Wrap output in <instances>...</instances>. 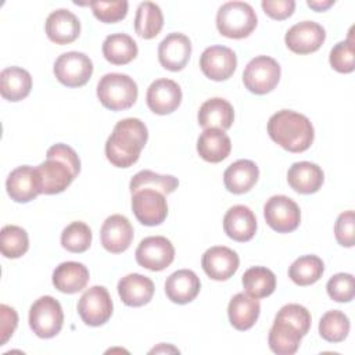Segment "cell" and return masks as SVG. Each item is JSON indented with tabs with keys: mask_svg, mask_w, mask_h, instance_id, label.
Returning <instances> with one entry per match:
<instances>
[{
	"mask_svg": "<svg viewBox=\"0 0 355 355\" xmlns=\"http://www.w3.org/2000/svg\"><path fill=\"white\" fill-rule=\"evenodd\" d=\"M326 39V31L313 21H302L293 25L286 36V46L295 54H309L320 49Z\"/></svg>",
	"mask_w": 355,
	"mask_h": 355,
	"instance_id": "cell-14",
	"label": "cell"
},
{
	"mask_svg": "<svg viewBox=\"0 0 355 355\" xmlns=\"http://www.w3.org/2000/svg\"><path fill=\"white\" fill-rule=\"evenodd\" d=\"M200 68L211 80H226L237 68L236 53L226 46L207 47L200 57Z\"/></svg>",
	"mask_w": 355,
	"mask_h": 355,
	"instance_id": "cell-13",
	"label": "cell"
},
{
	"mask_svg": "<svg viewBox=\"0 0 355 355\" xmlns=\"http://www.w3.org/2000/svg\"><path fill=\"white\" fill-rule=\"evenodd\" d=\"M139 89L136 82L125 73H105L97 83V97L100 103L111 111L130 108L137 100Z\"/></svg>",
	"mask_w": 355,
	"mask_h": 355,
	"instance_id": "cell-5",
	"label": "cell"
},
{
	"mask_svg": "<svg viewBox=\"0 0 355 355\" xmlns=\"http://www.w3.org/2000/svg\"><path fill=\"white\" fill-rule=\"evenodd\" d=\"M258 24L254 8L244 1H227L216 12V28L229 39H244L252 33Z\"/></svg>",
	"mask_w": 355,
	"mask_h": 355,
	"instance_id": "cell-4",
	"label": "cell"
},
{
	"mask_svg": "<svg viewBox=\"0 0 355 355\" xmlns=\"http://www.w3.org/2000/svg\"><path fill=\"white\" fill-rule=\"evenodd\" d=\"M148 139V130L139 118L116 122L105 141V157L116 168H129L137 162Z\"/></svg>",
	"mask_w": 355,
	"mask_h": 355,
	"instance_id": "cell-1",
	"label": "cell"
},
{
	"mask_svg": "<svg viewBox=\"0 0 355 355\" xmlns=\"http://www.w3.org/2000/svg\"><path fill=\"white\" fill-rule=\"evenodd\" d=\"M6 189L15 202H29L42 194L40 176L36 168L22 165L11 171L6 180Z\"/></svg>",
	"mask_w": 355,
	"mask_h": 355,
	"instance_id": "cell-15",
	"label": "cell"
},
{
	"mask_svg": "<svg viewBox=\"0 0 355 355\" xmlns=\"http://www.w3.org/2000/svg\"><path fill=\"white\" fill-rule=\"evenodd\" d=\"M245 293L254 298L269 297L276 288L275 273L265 266H252L241 277Z\"/></svg>",
	"mask_w": 355,
	"mask_h": 355,
	"instance_id": "cell-33",
	"label": "cell"
},
{
	"mask_svg": "<svg viewBox=\"0 0 355 355\" xmlns=\"http://www.w3.org/2000/svg\"><path fill=\"white\" fill-rule=\"evenodd\" d=\"M164 26V15L153 1H143L139 4L135 17V31L143 39L155 37Z\"/></svg>",
	"mask_w": 355,
	"mask_h": 355,
	"instance_id": "cell-34",
	"label": "cell"
},
{
	"mask_svg": "<svg viewBox=\"0 0 355 355\" xmlns=\"http://www.w3.org/2000/svg\"><path fill=\"white\" fill-rule=\"evenodd\" d=\"M118 294L128 306H143L154 295V283L150 277L140 273H129L118 282Z\"/></svg>",
	"mask_w": 355,
	"mask_h": 355,
	"instance_id": "cell-23",
	"label": "cell"
},
{
	"mask_svg": "<svg viewBox=\"0 0 355 355\" xmlns=\"http://www.w3.org/2000/svg\"><path fill=\"white\" fill-rule=\"evenodd\" d=\"M327 294L336 302H349L355 295V280L351 273H337L326 284Z\"/></svg>",
	"mask_w": 355,
	"mask_h": 355,
	"instance_id": "cell-42",
	"label": "cell"
},
{
	"mask_svg": "<svg viewBox=\"0 0 355 355\" xmlns=\"http://www.w3.org/2000/svg\"><path fill=\"white\" fill-rule=\"evenodd\" d=\"M43 194L62 193L79 175L80 159L76 151L62 143L51 146L46 153V161L36 166Z\"/></svg>",
	"mask_w": 355,
	"mask_h": 355,
	"instance_id": "cell-2",
	"label": "cell"
},
{
	"mask_svg": "<svg viewBox=\"0 0 355 355\" xmlns=\"http://www.w3.org/2000/svg\"><path fill=\"white\" fill-rule=\"evenodd\" d=\"M324 272V263L318 255H302L288 268V277L297 286H311L316 283Z\"/></svg>",
	"mask_w": 355,
	"mask_h": 355,
	"instance_id": "cell-35",
	"label": "cell"
},
{
	"mask_svg": "<svg viewBox=\"0 0 355 355\" xmlns=\"http://www.w3.org/2000/svg\"><path fill=\"white\" fill-rule=\"evenodd\" d=\"M100 240L103 247L112 254L126 251L133 240V226L123 215L115 214L108 216L100 230Z\"/></svg>",
	"mask_w": 355,
	"mask_h": 355,
	"instance_id": "cell-19",
	"label": "cell"
},
{
	"mask_svg": "<svg viewBox=\"0 0 355 355\" xmlns=\"http://www.w3.org/2000/svg\"><path fill=\"white\" fill-rule=\"evenodd\" d=\"M201 282L190 269H180L169 275L165 280V294L175 304H189L200 293Z\"/></svg>",
	"mask_w": 355,
	"mask_h": 355,
	"instance_id": "cell-22",
	"label": "cell"
},
{
	"mask_svg": "<svg viewBox=\"0 0 355 355\" xmlns=\"http://www.w3.org/2000/svg\"><path fill=\"white\" fill-rule=\"evenodd\" d=\"M139 53L136 42L126 33L108 35L103 42V55L114 65H125Z\"/></svg>",
	"mask_w": 355,
	"mask_h": 355,
	"instance_id": "cell-32",
	"label": "cell"
},
{
	"mask_svg": "<svg viewBox=\"0 0 355 355\" xmlns=\"http://www.w3.org/2000/svg\"><path fill=\"white\" fill-rule=\"evenodd\" d=\"M324 180L322 168L309 161L294 162L287 172V182L290 187L300 194L316 193Z\"/></svg>",
	"mask_w": 355,
	"mask_h": 355,
	"instance_id": "cell-24",
	"label": "cell"
},
{
	"mask_svg": "<svg viewBox=\"0 0 355 355\" xmlns=\"http://www.w3.org/2000/svg\"><path fill=\"white\" fill-rule=\"evenodd\" d=\"M148 108L157 115H166L178 110L182 103V89L172 79L154 80L146 94Z\"/></svg>",
	"mask_w": 355,
	"mask_h": 355,
	"instance_id": "cell-16",
	"label": "cell"
},
{
	"mask_svg": "<svg viewBox=\"0 0 355 355\" xmlns=\"http://www.w3.org/2000/svg\"><path fill=\"white\" fill-rule=\"evenodd\" d=\"M191 55L190 39L179 32L169 33L158 46L159 64L172 72L182 71Z\"/></svg>",
	"mask_w": 355,
	"mask_h": 355,
	"instance_id": "cell-18",
	"label": "cell"
},
{
	"mask_svg": "<svg viewBox=\"0 0 355 355\" xmlns=\"http://www.w3.org/2000/svg\"><path fill=\"white\" fill-rule=\"evenodd\" d=\"M0 318H1V344L0 345H4L17 329L18 315L14 308H11L6 304H1L0 305Z\"/></svg>",
	"mask_w": 355,
	"mask_h": 355,
	"instance_id": "cell-46",
	"label": "cell"
},
{
	"mask_svg": "<svg viewBox=\"0 0 355 355\" xmlns=\"http://www.w3.org/2000/svg\"><path fill=\"white\" fill-rule=\"evenodd\" d=\"M223 230L234 241H250L257 232V218L245 205H233L223 216Z\"/></svg>",
	"mask_w": 355,
	"mask_h": 355,
	"instance_id": "cell-21",
	"label": "cell"
},
{
	"mask_svg": "<svg viewBox=\"0 0 355 355\" xmlns=\"http://www.w3.org/2000/svg\"><path fill=\"white\" fill-rule=\"evenodd\" d=\"M280 73V65L275 58L258 55L247 64L243 72V82L251 93L266 94L277 86Z\"/></svg>",
	"mask_w": 355,
	"mask_h": 355,
	"instance_id": "cell-7",
	"label": "cell"
},
{
	"mask_svg": "<svg viewBox=\"0 0 355 355\" xmlns=\"http://www.w3.org/2000/svg\"><path fill=\"white\" fill-rule=\"evenodd\" d=\"M32 76L21 67H8L0 73V93L8 101H21L31 93Z\"/></svg>",
	"mask_w": 355,
	"mask_h": 355,
	"instance_id": "cell-30",
	"label": "cell"
},
{
	"mask_svg": "<svg viewBox=\"0 0 355 355\" xmlns=\"http://www.w3.org/2000/svg\"><path fill=\"white\" fill-rule=\"evenodd\" d=\"M47 37L55 44H69L75 42L80 33V22L78 17L65 8H58L49 14L44 24Z\"/></svg>",
	"mask_w": 355,
	"mask_h": 355,
	"instance_id": "cell-20",
	"label": "cell"
},
{
	"mask_svg": "<svg viewBox=\"0 0 355 355\" xmlns=\"http://www.w3.org/2000/svg\"><path fill=\"white\" fill-rule=\"evenodd\" d=\"M261 7L265 11V14L269 15L270 18L283 21L293 15L295 8V1L294 0H273V1L263 0L261 3Z\"/></svg>",
	"mask_w": 355,
	"mask_h": 355,
	"instance_id": "cell-45",
	"label": "cell"
},
{
	"mask_svg": "<svg viewBox=\"0 0 355 355\" xmlns=\"http://www.w3.org/2000/svg\"><path fill=\"white\" fill-rule=\"evenodd\" d=\"M270 139L290 153H302L311 147L315 130L311 121L295 111L280 110L268 121Z\"/></svg>",
	"mask_w": 355,
	"mask_h": 355,
	"instance_id": "cell-3",
	"label": "cell"
},
{
	"mask_svg": "<svg viewBox=\"0 0 355 355\" xmlns=\"http://www.w3.org/2000/svg\"><path fill=\"white\" fill-rule=\"evenodd\" d=\"M349 327L348 316L338 309L327 311L319 320V334L329 343L344 341L349 333Z\"/></svg>",
	"mask_w": 355,
	"mask_h": 355,
	"instance_id": "cell-37",
	"label": "cell"
},
{
	"mask_svg": "<svg viewBox=\"0 0 355 355\" xmlns=\"http://www.w3.org/2000/svg\"><path fill=\"white\" fill-rule=\"evenodd\" d=\"M201 265L209 279L223 282L236 273L240 265V259L237 252L232 248L225 245H215L204 252Z\"/></svg>",
	"mask_w": 355,
	"mask_h": 355,
	"instance_id": "cell-17",
	"label": "cell"
},
{
	"mask_svg": "<svg viewBox=\"0 0 355 355\" xmlns=\"http://www.w3.org/2000/svg\"><path fill=\"white\" fill-rule=\"evenodd\" d=\"M179 186L178 178L172 175H159L153 171L144 169L137 172L129 183L130 193H136L143 189H154L162 194H171L173 193Z\"/></svg>",
	"mask_w": 355,
	"mask_h": 355,
	"instance_id": "cell-36",
	"label": "cell"
},
{
	"mask_svg": "<svg viewBox=\"0 0 355 355\" xmlns=\"http://www.w3.org/2000/svg\"><path fill=\"white\" fill-rule=\"evenodd\" d=\"M92 244V230L80 220L71 222L61 233V245L73 254H80L89 250Z\"/></svg>",
	"mask_w": 355,
	"mask_h": 355,
	"instance_id": "cell-39",
	"label": "cell"
},
{
	"mask_svg": "<svg viewBox=\"0 0 355 355\" xmlns=\"http://www.w3.org/2000/svg\"><path fill=\"white\" fill-rule=\"evenodd\" d=\"M232 150V141L225 130L220 129H204V132L197 139V153L198 155L212 164H218L226 159Z\"/></svg>",
	"mask_w": 355,
	"mask_h": 355,
	"instance_id": "cell-29",
	"label": "cell"
},
{
	"mask_svg": "<svg viewBox=\"0 0 355 355\" xmlns=\"http://www.w3.org/2000/svg\"><path fill=\"white\" fill-rule=\"evenodd\" d=\"M261 312V304L258 298L248 295L247 293H237L229 302L227 315L230 324L240 331L251 329L258 320Z\"/></svg>",
	"mask_w": 355,
	"mask_h": 355,
	"instance_id": "cell-27",
	"label": "cell"
},
{
	"mask_svg": "<svg viewBox=\"0 0 355 355\" xmlns=\"http://www.w3.org/2000/svg\"><path fill=\"white\" fill-rule=\"evenodd\" d=\"M197 119L198 125L204 129L227 130L234 121V110L227 100L214 97L201 104Z\"/></svg>",
	"mask_w": 355,
	"mask_h": 355,
	"instance_id": "cell-25",
	"label": "cell"
},
{
	"mask_svg": "<svg viewBox=\"0 0 355 355\" xmlns=\"http://www.w3.org/2000/svg\"><path fill=\"white\" fill-rule=\"evenodd\" d=\"M263 216L269 227L277 233L294 232L301 222V211L287 196H273L263 205Z\"/></svg>",
	"mask_w": 355,
	"mask_h": 355,
	"instance_id": "cell-10",
	"label": "cell"
},
{
	"mask_svg": "<svg viewBox=\"0 0 355 355\" xmlns=\"http://www.w3.org/2000/svg\"><path fill=\"white\" fill-rule=\"evenodd\" d=\"M64 323L61 304L51 295L37 298L29 309V326L40 338H51L57 336Z\"/></svg>",
	"mask_w": 355,
	"mask_h": 355,
	"instance_id": "cell-6",
	"label": "cell"
},
{
	"mask_svg": "<svg viewBox=\"0 0 355 355\" xmlns=\"http://www.w3.org/2000/svg\"><path fill=\"white\" fill-rule=\"evenodd\" d=\"M308 7L313 8L315 11H326L329 7H331L334 4V0H322V1H318V0H308L306 1Z\"/></svg>",
	"mask_w": 355,
	"mask_h": 355,
	"instance_id": "cell-47",
	"label": "cell"
},
{
	"mask_svg": "<svg viewBox=\"0 0 355 355\" xmlns=\"http://www.w3.org/2000/svg\"><path fill=\"white\" fill-rule=\"evenodd\" d=\"M136 262L148 270L166 269L175 259V248L164 236H150L140 241L136 248Z\"/></svg>",
	"mask_w": 355,
	"mask_h": 355,
	"instance_id": "cell-11",
	"label": "cell"
},
{
	"mask_svg": "<svg viewBox=\"0 0 355 355\" xmlns=\"http://www.w3.org/2000/svg\"><path fill=\"white\" fill-rule=\"evenodd\" d=\"M259 178V169L250 159H239L230 164L223 172V183L227 191L244 194L250 191Z\"/></svg>",
	"mask_w": 355,
	"mask_h": 355,
	"instance_id": "cell-28",
	"label": "cell"
},
{
	"mask_svg": "<svg viewBox=\"0 0 355 355\" xmlns=\"http://www.w3.org/2000/svg\"><path fill=\"white\" fill-rule=\"evenodd\" d=\"M28 248H29V237L25 229L15 225H7L1 229L0 250L6 258H10V259L21 258L22 255L26 254Z\"/></svg>",
	"mask_w": 355,
	"mask_h": 355,
	"instance_id": "cell-38",
	"label": "cell"
},
{
	"mask_svg": "<svg viewBox=\"0 0 355 355\" xmlns=\"http://www.w3.org/2000/svg\"><path fill=\"white\" fill-rule=\"evenodd\" d=\"M89 269L75 261H67L60 263L53 272L54 287L65 294H75L82 291L89 283Z\"/></svg>",
	"mask_w": 355,
	"mask_h": 355,
	"instance_id": "cell-26",
	"label": "cell"
},
{
	"mask_svg": "<svg viewBox=\"0 0 355 355\" xmlns=\"http://www.w3.org/2000/svg\"><path fill=\"white\" fill-rule=\"evenodd\" d=\"M112 300L104 286H93L87 288L78 302V313L85 324L101 326L112 315Z\"/></svg>",
	"mask_w": 355,
	"mask_h": 355,
	"instance_id": "cell-9",
	"label": "cell"
},
{
	"mask_svg": "<svg viewBox=\"0 0 355 355\" xmlns=\"http://www.w3.org/2000/svg\"><path fill=\"white\" fill-rule=\"evenodd\" d=\"M302 340V334L290 323L275 319L269 336L268 343L269 348L277 355H291L295 354Z\"/></svg>",
	"mask_w": 355,
	"mask_h": 355,
	"instance_id": "cell-31",
	"label": "cell"
},
{
	"mask_svg": "<svg viewBox=\"0 0 355 355\" xmlns=\"http://www.w3.org/2000/svg\"><path fill=\"white\" fill-rule=\"evenodd\" d=\"M132 211L144 226L161 225L168 215L165 194L154 189H143L132 194Z\"/></svg>",
	"mask_w": 355,
	"mask_h": 355,
	"instance_id": "cell-12",
	"label": "cell"
},
{
	"mask_svg": "<svg viewBox=\"0 0 355 355\" xmlns=\"http://www.w3.org/2000/svg\"><path fill=\"white\" fill-rule=\"evenodd\" d=\"M53 72L64 86L80 87L92 78L93 62L85 53L68 51L55 60Z\"/></svg>",
	"mask_w": 355,
	"mask_h": 355,
	"instance_id": "cell-8",
	"label": "cell"
},
{
	"mask_svg": "<svg viewBox=\"0 0 355 355\" xmlns=\"http://www.w3.org/2000/svg\"><path fill=\"white\" fill-rule=\"evenodd\" d=\"M93 15L104 22V24H114L122 21L128 14L129 3L126 0H115V1H100L94 0L89 3Z\"/></svg>",
	"mask_w": 355,
	"mask_h": 355,
	"instance_id": "cell-40",
	"label": "cell"
},
{
	"mask_svg": "<svg viewBox=\"0 0 355 355\" xmlns=\"http://www.w3.org/2000/svg\"><path fill=\"white\" fill-rule=\"evenodd\" d=\"M334 236L340 245L354 247L355 244V216L354 211H345L338 215L334 223Z\"/></svg>",
	"mask_w": 355,
	"mask_h": 355,
	"instance_id": "cell-44",
	"label": "cell"
},
{
	"mask_svg": "<svg viewBox=\"0 0 355 355\" xmlns=\"http://www.w3.org/2000/svg\"><path fill=\"white\" fill-rule=\"evenodd\" d=\"M329 61H330L331 68L340 73H349L355 69L354 42H352L351 36L347 40L338 42L330 50Z\"/></svg>",
	"mask_w": 355,
	"mask_h": 355,
	"instance_id": "cell-41",
	"label": "cell"
},
{
	"mask_svg": "<svg viewBox=\"0 0 355 355\" xmlns=\"http://www.w3.org/2000/svg\"><path fill=\"white\" fill-rule=\"evenodd\" d=\"M275 319H280L293 324L302 334V337L309 331L311 327V313L305 306L300 304H287L282 306Z\"/></svg>",
	"mask_w": 355,
	"mask_h": 355,
	"instance_id": "cell-43",
	"label": "cell"
}]
</instances>
